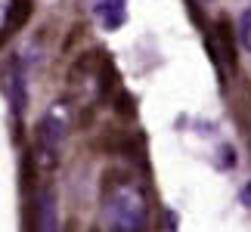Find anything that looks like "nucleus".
Here are the masks:
<instances>
[{
	"mask_svg": "<svg viewBox=\"0 0 251 232\" xmlns=\"http://www.w3.org/2000/svg\"><path fill=\"white\" fill-rule=\"evenodd\" d=\"M102 223L105 232H146L149 205L130 177L109 173L102 180Z\"/></svg>",
	"mask_w": 251,
	"mask_h": 232,
	"instance_id": "obj_1",
	"label": "nucleus"
},
{
	"mask_svg": "<svg viewBox=\"0 0 251 232\" xmlns=\"http://www.w3.org/2000/svg\"><path fill=\"white\" fill-rule=\"evenodd\" d=\"M62 139H65V109L53 102L50 109H47V115L37 121V130H34L37 155H41L47 164H53L56 152H59V146H62Z\"/></svg>",
	"mask_w": 251,
	"mask_h": 232,
	"instance_id": "obj_2",
	"label": "nucleus"
},
{
	"mask_svg": "<svg viewBox=\"0 0 251 232\" xmlns=\"http://www.w3.org/2000/svg\"><path fill=\"white\" fill-rule=\"evenodd\" d=\"M0 87H3V96L9 102V109H13V118L19 121L28 105V87H25V71L19 59H6L0 65Z\"/></svg>",
	"mask_w": 251,
	"mask_h": 232,
	"instance_id": "obj_3",
	"label": "nucleus"
},
{
	"mask_svg": "<svg viewBox=\"0 0 251 232\" xmlns=\"http://www.w3.org/2000/svg\"><path fill=\"white\" fill-rule=\"evenodd\" d=\"M31 201V232H59V210H56L53 189H37Z\"/></svg>",
	"mask_w": 251,
	"mask_h": 232,
	"instance_id": "obj_4",
	"label": "nucleus"
},
{
	"mask_svg": "<svg viewBox=\"0 0 251 232\" xmlns=\"http://www.w3.org/2000/svg\"><path fill=\"white\" fill-rule=\"evenodd\" d=\"M93 13L105 31H115L127 19V0H93Z\"/></svg>",
	"mask_w": 251,
	"mask_h": 232,
	"instance_id": "obj_5",
	"label": "nucleus"
},
{
	"mask_svg": "<svg viewBox=\"0 0 251 232\" xmlns=\"http://www.w3.org/2000/svg\"><path fill=\"white\" fill-rule=\"evenodd\" d=\"M31 13V0H0V31L19 28Z\"/></svg>",
	"mask_w": 251,
	"mask_h": 232,
	"instance_id": "obj_6",
	"label": "nucleus"
},
{
	"mask_svg": "<svg viewBox=\"0 0 251 232\" xmlns=\"http://www.w3.org/2000/svg\"><path fill=\"white\" fill-rule=\"evenodd\" d=\"M239 41H242V46L251 53V6L242 13V19H239Z\"/></svg>",
	"mask_w": 251,
	"mask_h": 232,
	"instance_id": "obj_7",
	"label": "nucleus"
},
{
	"mask_svg": "<svg viewBox=\"0 0 251 232\" xmlns=\"http://www.w3.org/2000/svg\"><path fill=\"white\" fill-rule=\"evenodd\" d=\"M118 112L124 115V118H130V115H133V96L130 93H121L118 96Z\"/></svg>",
	"mask_w": 251,
	"mask_h": 232,
	"instance_id": "obj_8",
	"label": "nucleus"
},
{
	"mask_svg": "<svg viewBox=\"0 0 251 232\" xmlns=\"http://www.w3.org/2000/svg\"><path fill=\"white\" fill-rule=\"evenodd\" d=\"M242 201H245V208H251V183H248L245 192H242Z\"/></svg>",
	"mask_w": 251,
	"mask_h": 232,
	"instance_id": "obj_9",
	"label": "nucleus"
}]
</instances>
